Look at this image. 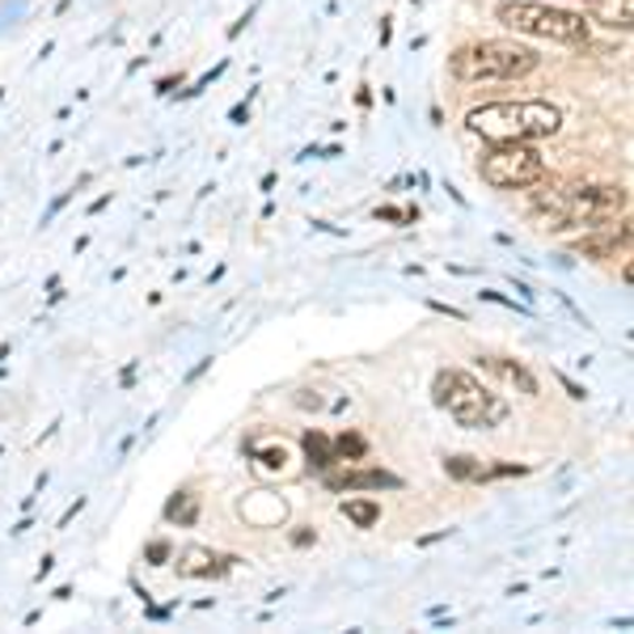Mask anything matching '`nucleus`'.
Wrapping results in <instances>:
<instances>
[{
    "mask_svg": "<svg viewBox=\"0 0 634 634\" xmlns=\"http://www.w3.org/2000/svg\"><path fill=\"white\" fill-rule=\"evenodd\" d=\"M465 127L474 131V136H483L491 145H507V140H546L554 136L558 127H563V110L549 102H486V106H474L469 115H465Z\"/></svg>",
    "mask_w": 634,
    "mask_h": 634,
    "instance_id": "nucleus-1",
    "label": "nucleus"
},
{
    "mask_svg": "<svg viewBox=\"0 0 634 634\" xmlns=\"http://www.w3.org/2000/svg\"><path fill=\"white\" fill-rule=\"evenodd\" d=\"M432 398L436 406H444L462 427H474V432H486V427H499L507 419V402L495 398L486 385L469 377V373H457V368H440L436 380H432Z\"/></svg>",
    "mask_w": 634,
    "mask_h": 634,
    "instance_id": "nucleus-2",
    "label": "nucleus"
},
{
    "mask_svg": "<svg viewBox=\"0 0 634 634\" xmlns=\"http://www.w3.org/2000/svg\"><path fill=\"white\" fill-rule=\"evenodd\" d=\"M626 187H571L542 195L537 208L546 211L542 229H571V225H605L617 211H626Z\"/></svg>",
    "mask_w": 634,
    "mask_h": 634,
    "instance_id": "nucleus-3",
    "label": "nucleus"
},
{
    "mask_svg": "<svg viewBox=\"0 0 634 634\" xmlns=\"http://www.w3.org/2000/svg\"><path fill=\"white\" fill-rule=\"evenodd\" d=\"M537 68V51L533 47H521V42H474V47H462L453 51L448 60V72L457 81H521Z\"/></svg>",
    "mask_w": 634,
    "mask_h": 634,
    "instance_id": "nucleus-4",
    "label": "nucleus"
},
{
    "mask_svg": "<svg viewBox=\"0 0 634 634\" xmlns=\"http://www.w3.org/2000/svg\"><path fill=\"white\" fill-rule=\"evenodd\" d=\"M495 18L504 21L516 34H533V39L549 42H588V21L584 13H571L558 4H537V0H504L495 9Z\"/></svg>",
    "mask_w": 634,
    "mask_h": 634,
    "instance_id": "nucleus-5",
    "label": "nucleus"
},
{
    "mask_svg": "<svg viewBox=\"0 0 634 634\" xmlns=\"http://www.w3.org/2000/svg\"><path fill=\"white\" fill-rule=\"evenodd\" d=\"M478 174L495 190H525L546 178V161H542L537 148L521 145V140H507V145H495L478 161Z\"/></svg>",
    "mask_w": 634,
    "mask_h": 634,
    "instance_id": "nucleus-6",
    "label": "nucleus"
},
{
    "mask_svg": "<svg viewBox=\"0 0 634 634\" xmlns=\"http://www.w3.org/2000/svg\"><path fill=\"white\" fill-rule=\"evenodd\" d=\"M237 512H241L254 528H279L288 521V504H284L279 495H271V491H254V495H246V499L237 504Z\"/></svg>",
    "mask_w": 634,
    "mask_h": 634,
    "instance_id": "nucleus-7",
    "label": "nucleus"
},
{
    "mask_svg": "<svg viewBox=\"0 0 634 634\" xmlns=\"http://www.w3.org/2000/svg\"><path fill=\"white\" fill-rule=\"evenodd\" d=\"M229 558H220V554H211L208 546H187L178 549V575L182 579H211V575H220Z\"/></svg>",
    "mask_w": 634,
    "mask_h": 634,
    "instance_id": "nucleus-8",
    "label": "nucleus"
},
{
    "mask_svg": "<svg viewBox=\"0 0 634 634\" xmlns=\"http://www.w3.org/2000/svg\"><path fill=\"white\" fill-rule=\"evenodd\" d=\"M335 491H398L402 478L389 474V469H351L343 478H330Z\"/></svg>",
    "mask_w": 634,
    "mask_h": 634,
    "instance_id": "nucleus-9",
    "label": "nucleus"
},
{
    "mask_svg": "<svg viewBox=\"0 0 634 634\" xmlns=\"http://www.w3.org/2000/svg\"><path fill=\"white\" fill-rule=\"evenodd\" d=\"M584 13L610 30H631L634 21V0H584Z\"/></svg>",
    "mask_w": 634,
    "mask_h": 634,
    "instance_id": "nucleus-10",
    "label": "nucleus"
},
{
    "mask_svg": "<svg viewBox=\"0 0 634 634\" xmlns=\"http://www.w3.org/2000/svg\"><path fill=\"white\" fill-rule=\"evenodd\" d=\"M483 364H486V368H491V373H499V377H504L507 385H516V389H521L525 398H533V394H537V377L528 373V368H525V364H521V359H507V356H486Z\"/></svg>",
    "mask_w": 634,
    "mask_h": 634,
    "instance_id": "nucleus-11",
    "label": "nucleus"
},
{
    "mask_svg": "<svg viewBox=\"0 0 634 634\" xmlns=\"http://www.w3.org/2000/svg\"><path fill=\"white\" fill-rule=\"evenodd\" d=\"M305 457H309V469H330L335 465V448L321 432H305Z\"/></svg>",
    "mask_w": 634,
    "mask_h": 634,
    "instance_id": "nucleus-12",
    "label": "nucleus"
},
{
    "mask_svg": "<svg viewBox=\"0 0 634 634\" xmlns=\"http://www.w3.org/2000/svg\"><path fill=\"white\" fill-rule=\"evenodd\" d=\"M444 469H448L453 478H462V483H486V465L478 462V457H465V453L444 457Z\"/></svg>",
    "mask_w": 634,
    "mask_h": 634,
    "instance_id": "nucleus-13",
    "label": "nucleus"
},
{
    "mask_svg": "<svg viewBox=\"0 0 634 634\" xmlns=\"http://www.w3.org/2000/svg\"><path fill=\"white\" fill-rule=\"evenodd\" d=\"M343 516L356 528H373L380 521V504H373V499H347V504H343Z\"/></svg>",
    "mask_w": 634,
    "mask_h": 634,
    "instance_id": "nucleus-14",
    "label": "nucleus"
},
{
    "mask_svg": "<svg viewBox=\"0 0 634 634\" xmlns=\"http://www.w3.org/2000/svg\"><path fill=\"white\" fill-rule=\"evenodd\" d=\"M169 521H178V525H195V516H199V499L190 495V491H182V495H174L166 507Z\"/></svg>",
    "mask_w": 634,
    "mask_h": 634,
    "instance_id": "nucleus-15",
    "label": "nucleus"
},
{
    "mask_svg": "<svg viewBox=\"0 0 634 634\" xmlns=\"http://www.w3.org/2000/svg\"><path fill=\"white\" fill-rule=\"evenodd\" d=\"M330 448H335V462H343V457H347V462H356V457H364V453H368L364 436H356V432H343V436H335V444H330Z\"/></svg>",
    "mask_w": 634,
    "mask_h": 634,
    "instance_id": "nucleus-16",
    "label": "nucleus"
},
{
    "mask_svg": "<svg viewBox=\"0 0 634 634\" xmlns=\"http://www.w3.org/2000/svg\"><path fill=\"white\" fill-rule=\"evenodd\" d=\"M166 558H169V542H152L148 546V563L152 567H166Z\"/></svg>",
    "mask_w": 634,
    "mask_h": 634,
    "instance_id": "nucleus-17",
    "label": "nucleus"
},
{
    "mask_svg": "<svg viewBox=\"0 0 634 634\" xmlns=\"http://www.w3.org/2000/svg\"><path fill=\"white\" fill-rule=\"evenodd\" d=\"M377 220H419V211H402V208H377Z\"/></svg>",
    "mask_w": 634,
    "mask_h": 634,
    "instance_id": "nucleus-18",
    "label": "nucleus"
},
{
    "mask_svg": "<svg viewBox=\"0 0 634 634\" xmlns=\"http://www.w3.org/2000/svg\"><path fill=\"white\" fill-rule=\"evenodd\" d=\"M558 380H563V389H567V394H571V398H575V402H584V398H588V389H584V385H575V380H571V377H563V373H558Z\"/></svg>",
    "mask_w": 634,
    "mask_h": 634,
    "instance_id": "nucleus-19",
    "label": "nucleus"
},
{
    "mask_svg": "<svg viewBox=\"0 0 634 634\" xmlns=\"http://www.w3.org/2000/svg\"><path fill=\"white\" fill-rule=\"evenodd\" d=\"M293 546H314V528H296Z\"/></svg>",
    "mask_w": 634,
    "mask_h": 634,
    "instance_id": "nucleus-20",
    "label": "nucleus"
},
{
    "mask_svg": "<svg viewBox=\"0 0 634 634\" xmlns=\"http://www.w3.org/2000/svg\"><path fill=\"white\" fill-rule=\"evenodd\" d=\"M483 300H495V305H504V309H516V300H507V296L499 293H483Z\"/></svg>",
    "mask_w": 634,
    "mask_h": 634,
    "instance_id": "nucleus-21",
    "label": "nucleus"
}]
</instances>
